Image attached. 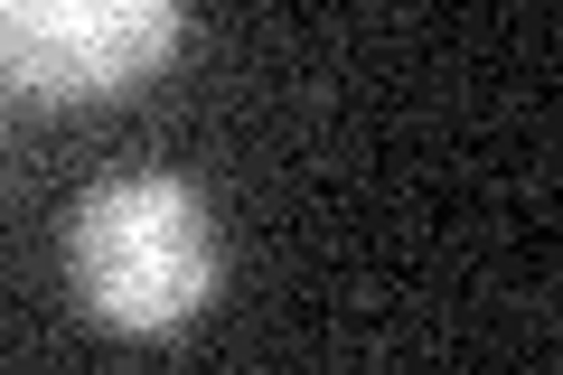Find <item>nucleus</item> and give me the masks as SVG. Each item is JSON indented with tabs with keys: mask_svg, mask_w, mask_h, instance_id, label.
I'll return each mask as SVG.
<instances>
[{
	"mask_svg": "<svg viewBox=\"0 0 563 375\" xmlns=\"http://www.w3.org/2000/svg\"><path fill=\"white\" fill-rule=\"evenodd\" d=\"M188 0H0V85L29 103H113L179 57Z\"/></svg>",
	"mask_w": 563,
	"mask_h": 375,
	"instance_id": "nucleus-2",
	"label": "nucleus"
},
{
	"mask_svg": "<svg viewBox=\"0 0 563 375\" xmlns=\"http://www.w3.org/2000/svg\"><path fill=\"white\" fill-rule=\"evenodd\" d=\"M217 273H225L217 217L169 169L103 178L66 217V291L113 338H179L217 300Z\"/></svg>",
	"mask_w": 563,
	"mask_h": 375,
	"instance_id": "nucleus-1",
	"label": "nucleus"
}]
</instances>
